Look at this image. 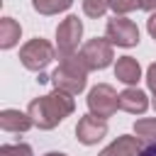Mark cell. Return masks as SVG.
<instances>
[{
  "mask_svg": "<svg viewBox=\"0 0 156 156\" xmlns=\"http://www.w3.org/2000/svg\"><path fill=\"white\" fill-rule=\"evenodd\" d=\"M73 110H76L73 95L54 88L49 95H41V98H37V100H32L29 107H27V115L32 117L34 127H39V129L46 132V129L58 127Z\"/></svg>",
  "mask_w": 156,
  "mask_h": 156,
  "instance_id": "6da1fadb",
  "label": "cell"
},
{
  "mask_svg": "<svg viewBox=\"0 0 156 156\" xmlns=\"http://www.w3.org/2000/svg\"><path fill=\"white\" fill-rule=\"evenodd\" d=\"M117 107H119V95L115 93L112 85L98 83L88 93V110H90V115H95L100 119H107V117H112L117 112Z\"/></svg>",
  "mask_w": 156,
  "mask_h": 156,
  "instance_id": "8992f818",
  "label": "cell"
},
{
  "mask_svg": "<svg viewBox=\"0 0 156 156\" xmlns=\"http://www.w3.org/2000/svg\"><path fill=\"white\" fill-rule=\"evenodd\" d=\"M105 134H107V119H100V117H95V115H85V117H80L78 124H76V136H78V141L85 144V146L98 144Z\"/></svg>",
  "mask_w": 156,
  "mask_h": 156,
  "instance_id": "ba28073f",
  "label": "cell"
},
{
  "mask_svg": "<svg viewBox=\"0 0 156 156\" xmlns=\"http://www.w3.org/2000/svg\"><path fill=\"white\" fill-rule=\"evenodd\" d=\"M141 156H156V141H154V144H146V146L141 149Z\"/></svg>",
  "mask_w": 156,
  "mask_h": 156,
  "instance_id": "7402d4cb",
  "label": "cell"
},
{
  "mask_svg": "<svg viewBox=\"0 0 156 156\" xmlns=\"http://www.w3.org/2000/svg\"><path fill=\"white\" fill-rule=\"evenodd\" d=\"M146 29H149V34H151V37H154V41H156V12L146 20Z\"/></svg>",
  "mask_w": 156,
  "mask_h": 156,
  "instance_id": "ffe728a7",
  "label": "cell"
},
{
  "mask_svg": "<svg viewBox=\"0 0 156 156\" xmlns=\"http://www.w3.org/2000/svg\"><path fill=\"white\" fill-rule=\"evenodd\" d=\"M105 39L110 44H117V46H136L139 44V27L124 17V15H115L112 20H107V27H105Z\"/></svg>",
  "mask_w": 156,
  "mask_h": 156,
  "instance_id": "52a82bcc",
  "label": "cell"
},
{
  "mask_svg": "<svg viewBox=\"0 0 156 156\" xmlns=\"http://www.w3.org/2000/svg\"><path fill=\"white\" fill-rule=\"evenodd\" d=\"M100 156H141V144H139L136 136L122 134V136H117L107 149H102Z\"/></svg>",
  "mask_w": 156,
  "mask_h": 156,
  "instance_id": "8fae6325",
  "label": "cell"
},
{
  "mask_svg": "<svg viewBox=\"0 0 156 156\" xmlns=\"http://www.w3.org/2000/svg\"><path fill=\"white\" fill-rule=\"evenodd\" d=\"M146 85H149V90L156 95V63H151V66L146 68Z\"/></svg>",
  "mask_w": 156,
  "mask_h": 156,
  "instance_id": "d6986e66",
  "label": "cell"
},
{
  "mask_svg": "<svg viewBox=\"0 0 156 156\" xmlns=\"http://www.w3.org/2000/svg\"><path fill=\"white\" fill-rule=\"evenodd\" d=\"M85 80H88V68H85V63L80 61L78 54L61 58L58 68L51 73L54 88H56V90H63V93H68V95H78V93L85 88Z\"/></svg>",
  "mask_w": 156,
  "mask_h": 156,
  "instance_id": "7a4b0ae2",
  "label": "cell"
},
{
  "mask_svg": "<svg viewBox=\"0 0 156 156\" xmlns=\"http://www.w3.org/2000/svg\"><path fill=\"white\" fill-rule=\"evenodd\" d=\"M141 10H146V12H154L156 10V0H141V5H139Z\"/></svg>",
  "mask_w": 156,
  "mask_h": 156,
  "instance_id": "44dd1931",
  "label": "cell"
},
{
  "mask_svg": "<svg viewBox=\"0 0 156 156\" xmlns=\"http://www.w3.org/2000/svg\"><path fill=\"white\" fill-rule=\"evenodd\" d=\"M29 127H34V122H32V117L27 112H20V110H2L0 112V129L2 132L22 134Z\"/></svg>",
  "mask_w": 156,
  "mask_h": 156,
  "instance_id": "9c48e42d",
  "label": "cell"
},
{
  "mask_svg": "<svg viewBox=\"0 0 156 156\" xmlns=\"http://www.w3.org/2000/svg\"><path fill=\"white\" fill-rule=\"evenodd\" d=\"M71 5H73V0H32V7H34L39 15H44V17L58 15V12L68 10Z\"/></svg>",
  "mask_w": 156,
  "mask_h": 156,
  "instance_id": "9a60e30c",
  "label": "cell"
},
{
  "mask_svg": "<svg viewBox=\"0 0 156 156\" xmlns=\"http://www.w3.org/2000/svg\"><path fill=\"white\" fill-rule=\"evenodd\" d=\"M54 56H56V46L49 44V41L41 39V37L29 39V41L20 49V61H22V66H24L27 71H37V73H41V71L54 61Z\"/></svg>",
  "mask_w": 156,
  "mask_h": 156,
  "instance_id": "3957f363",
  "label": "cell"
},
{
  "mask_svg": "<svg viewBox=\"0 0 156 156\" xmlns=\"http://www.w3.org/2000/svg\"><path fill=\"white\" fill-rule=\"evenodd\" d=\"M154 110H156V95H154Z\"/></svg>",
  "mask_w": 156,
  "mask_h": 156,
  "instance_id": "cb8c5ba5",
  "label": "cell"
},
{
  "mask_svg": "<svg viewBox=\"0 0 156 156\" xmlns=\"http://www.w3.org/2000/svg\"><path fill=\"white\" fill-rule=\"evenodd\" d=\"M20 34H22V27L17 20H12V17L0 20V46L2 49H12L20 41Z\"/></svg>",
  "mask_w": 156,
  "mask_h": 156,
  "instance_id": "4fadbf2b",
  "label": "cell"
},
{
  "mask_svg": "<svg viewBox=\"0 0 156 156\" xmlns=\"http://www.w3.org/2000/svg\"><path fill=\"white\" fill-rule=\"evenodd\" d=\"M44 156H66V154H61V151H49V154H44Z\"/></svg>",
  "mask_w": 156,
  "mask_h": 156,
  "instance_id": "603a6c76",
  "label": "cell"
},
{
  "mask_svg": "<svg viewBox=\"0 0 156 156\" xmlns=\"http://www.w3.org/2000/svg\"><path fill=\"white\" fill-rule=\"evenodd\" d=\"M149 107V98L144 90L139 88H127L119 93V110L129 112V115H144Z\"/></svg>",
  "mask_w": 156,
  "mask_h": 156,
  "instance_id": "30bf717a",
  "label": "cell"
},
{
  "mask_svg": "<svg viewBox=\"0 0 156 156\" xmlns=\"http://www.w3.org/2000/svg\"><path fill=\"white\" fill-rule=\"evenodd\" d=\"M141 5V0H110V7L115 10V15H127L132 10H136Z\"/></svg>",
  "mask_w": 156,
  "mask_h": 156,
  "instance_id": "ac0fdd59",
  "label": "cell"
},
{
  "mask_svg": "<svg viewBox=\"0 0 156 156\" xmlns=\"http://www.w3.org/2000/svg\"><path fill=\"white\" fill-rule=\"evenodd\" d=\"M115 78L122 80V83H127L129 88L136 85V80L141 78V66H139V61H136L134 56H119L117 63H115Z\"/></svg>",
  "mask_w": 156,
  "mask_h": 156,
  "instance_id": "7c38bea8",
  "label": "cell"
},
{
  "mask_svg": "<svg viewBox=\"0 0 156 156\" xmlns=\"http://www.w3.org/2000/svg\"><path fill=\"white\" fill-rule=\"evenodd\" d=\"M78 56H80V61L85 63L88 71H102V68H107V66L115 61L112 44H110L107 39H100V37L88 39V41L80 46Z\"/></svg>",
  "mask_w": 156,
  "mask_h": 156,
  "instance_id": "277c9868",
  "label": "cell"
},
{
  "mask_svg": "<svg viewBox=\"0 0 156 156\" xmlns=\"http://www.w3.org/2000/svg\"><path fill=\"white\" fill-rule=\"evenodd\" d=\"M80 37H83V22L78 20V15H68L56 27V54H58V58L73 56Z\"/></svg>",
  "mask_w": 156,
  "mask_h": 156,
  "instance_id": "5b68a950",
  "label": "cell"
},
{
  "mask_svg": "<svg viewBox=\"0 0 156 156\" xmlns=\"http://www.w3.org/2000/svg\"><path fill=\"white\" fill-rule=\"evenodd\" d=\"M134 136H136L139 141L154 144V141H156V117L136 119V122H134Z\"/></svg>",
  "mask_w": 156,
  "mask_h": 156,
  "instance_id": "5bb4252c",
  "label": "cell"
},
{
  "mask_svg": "<svg viewBox=\"0 0 156 156\" xmlns=\"http://www.w3.org/2000/svg\"><path fill=\"white\" fill-rule=\"evenodd\" d=\"M107 7H110V0H83V12L93 20L102 17L107 12Z\"/></svg>",
  "mask_w": 156,
  "mask_h": 156,
  "instance_id": "2e32d148",
  "label": "cell"
},
{
  "mask_svg": "<svg viewBox=\"0 0 156 156\" xmlns=\"http://www.w3.org/2000/svg\"><path fill=\"white\" fill-rule=\"evenodd\" d=\"M0 156H32V146H27V144H2Z\"/></svg>",
  "mask_w": 156,
  "mask_h": 156,
  "instance_id": "e0dca14e",
  "label": "cell"
}]
</instances>
